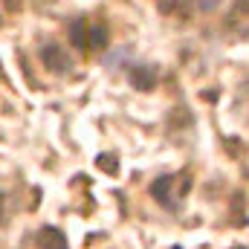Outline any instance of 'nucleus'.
<instances>
[{
	"mask_svg": "<svg viewBox=\"0 0 249 249\" xmlns=\"http://www.w3.org/2000/svg\"><path fill=\"white\" fill-rule=\"evenodd\" d=\"M70 38H72V44H75L78 50H84V53H96V50H102V47L107 44L105 26H102V23H90V20H75V23L70 26Z\"/></svg>",
	"mask_w": 249,
	"mask_h": 249,
	"instance_id": "nucleus-1",
	"label": "nucleus"
},
{
	"mask_svg": "<svg viewBox=\"0 0 249 249\" xmlns=\"http://www.w3.org/2000/svg\"><path fill=\"white\" fill-rule=\"evenodd\" d=\"M226 26L238 35H249V0H235L232 12L226 15Z\"/></svg>",
	"mask_w": 249,
	"mask_h": 249,
	"instance_id": "nucleus-2",
	"label": "nucleus"
},
{
	"mask_svg": "<svg viewBox=\"0 0 249 249\" xmlns=\"http://www.w3.org/2000/svg\"><path fill=\"white\" fill-rule=\"evenodd\" d=\"M41 61L47 64L50 70H55V72H67V70L72 67V58L64 53L61 47H55V44H47V47L41 50Z\"/></svg>",
	"mask_w": 249,
	"mask_h": 249,
	"instance_id": "nucleus-3",
	"label": "nucleus"
},
{
	"mask_svg": "<svg viewBox=\"0 0 249 249\" xmlns=\"http://www.w3.org/2000/svg\"><path fill=\"white\" fill-rule=\"evenodd\" d=\"M194 3H197L203 12H209V9H214V6H217V0H194Z\"/></svg>",
	"mask_w": 249,
	"mask_h": 249,
	"instance_id": "nucleus-4",
	"label": "nucleus"
}]
</instances>
